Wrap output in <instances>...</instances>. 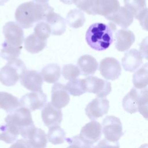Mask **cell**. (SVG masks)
<instances>
[{"instance_id": "cell-1", "label": "cell", "mask_w": 148, "mask_h": 148, "mask_svg": "<svg viewBox=\"0 0 148 148\" xmlns=\"http://www.w3.org/2000/svg\"><path fill=\"white\" fill-rule=\"evenodd\" d=\"M54 8L48 3H40L29 1L20 4L16 10L15 19L17 23L23 28H29L40 21H45Z\"/></svg>"}, {"instance_id": "cell-2", "label": "cell", "mask_w": 148, "mask_h": 148, "mask_svg": "<svg viewBox=\"0 0 148 148\" xmlns=\"http://www.w3.org/2000/svg\"><path fill=\"white\" fill-rule=\"evenodd\" d=\"M116 29L115 24L109 23L106 25L102 23L91 24L86 34V40L92 49L102 51L107 49L113 41V32Z\"/></svg>"}, {"instance_id": "cell-3", "label": "cell", "mask_w": 148, "mask_h": 148, "mask_svg": "<svg viewBox=\"0 0 148 148\" xmlns=\"http://www.w3.org/2000/svg\"><path fill=\"white\" fill-rule=\"evenodd\" d=\"M147 88H132L123 99V107L131 114L139 112L146 119L147 117Z\"/></svg>"}, {"instance_id": "cell-4", "label": "cell", "mask_w": 148, "mask_h": 148, "mask_svg": "<svg viewBox=\"0 0 148 148\" xmlns=\"http://www.w3.org/2000/svg\"><path fill=\"white\" fill-rule=\"evenodd\" d=\"M26 70L25 65L20 59L9 60L0 69V82L6 86H14Z\"/></svg>"}, {"instance_id": "cell-5", "label": "cell", "mask_w": 148, "mask_h": 148, "mask_svg": "<svg viewBox=\"0 0 148 148\" xmlns=\"http://www.w3.org/2000/svg\"><path fill=\"white\" fill-rule=\"evenodd\" d=\"M6 124L15 127L20 134L35 126L31 111L24 107H19L10 112L5 118Z\"/></svg>"}, {"instance_id": "cell-6", "label": "cell", "mask_w": 148, "mask_h": 148, "mask_svg": "<svg viewBox=\"0 0 148 148\" xmlns=\"http://www.w3.org/2000/svg\"><path fill=\"white\" fill-rule=\"evenodd\" d=\"M102 132L105 139L112 142H118L124 134L120 119L114 116L105 117L102 123Z\"/></svg>"}, {"instance_id": "cell-7", "label": "cell", "mask_w": 148, "mask_h": 148, "mask_svg": "<svg viewBox=\"0 0 148 148\" xmlns=\"http://www.w3.org/2000/svg\"><path fill=\"white\" fill-rule=\"evenodd\" d=\"M27 148H46L47 139L43 130L35 126L28 128L21 134Z\"/></svg>"}, {"instance_id": "cell-8", "label": "cell", "mask_w": 148, "mask_h": 148, "mask_svg": "<svg viewBox=\"0 0 148 148\" xmlns=\"http://www.w3.org/2000/svg\"><path fill=\"white\" fill-rule=\"evenodd\" d=\"M3 34L5 38L4 41L8 45L14 47H23L24 40L23 28L14 21H9L3 27Z\"/></svg>"}, {"instance_id": "cell-9", "label": "cell", "mask_w": 148, "mask_h": 148, "mask_svg": "<svg viewBox=\"0 0 148 148\" xmlns=\"http://www.w3.org/2000/svg\"><path fill=\"white\" fill-rule=\"evenodd\" d=\"M86 92L94 93L98 98H103L112 91L110 82L95 76H88L84 79Z\"/></svg>"}, {"instance_id": "cell-10", "label": "cell", "mask_w": 148, "mask_h": 148, "mask_svg": "<svg viewBox=\"0 0 148 148\" xmlns=\"http://www.w3.org/2000/svg\"><path fill=\"white\" fill-rule=\"evenodd\" d=\"M99 70L101 75L106 79L114 80L121 73V67L119 61L113 57H106L99 63Z\"/></svg>"}, {"instance_id": "cell-11", "label": "cell", "mask_w": 148, "mask_h": 148, "mask_svg": "<svg viewBox=\"0 0 148 148\" xmlns=\"http://www.w3.org/2000/svg\"><path fill=\"white\" fill-rule=\"evenodd\" d=\"M20 106L30 111L43 108L47 102V95L42 91L31 92L23 95L20 99Z\"/></svg>"}, {"instance_id": "cell-12", "label": "cell", "mask_w": 148, "mask_h": 148, "mask_svg": "<svg viewBox=\"0 0 148 148\" xmlns=\"http://www.w3.org/2000/svg\"><path fill=\"white\" fill-rule=\"evenodd\" d=\"M78 136L84 142L93 145L101 138L102 125L98 121L91 120L82 128Z\"/></svg>"}, {"instance_id": "cell-13", "label": "cell", "mask_w": 148, "mask_h": 148, "mask_svg": "<svg viewBox=\"0 0 148 148\" xmlns=\"http://www.w3.org/2000/svg\"><path fill=\"white\" fill-rule=\"evenodd\" d=\"M109 109V102L106 98H95L89 102L85 112L91 120H95L108 113Z\"/></svg>"}, {"instance_id": "cell-14", "label": "cell", "mask_w": 148, "mask_h": 148, "mask_svg": "<svg viewBox=\"0 0 148 148\" xmlns=\"http://www.w3.org/2000/svg\"><path fill=\"white\" fill-rule=\"evenodd\" d=\"M41 116L44 124L48 128L59 125L62 120L61 109H57L51 102L47 103L43 108Z\"/></svg>"}, {"instance_id": "cell-15", "label": "cell", "mask_w": 148, "mask_h": 148, "mask_svg": "<svg viewBox=\"0 0 148 148\" xmlns=\"http://www.w3.org/2000/svg\"><path fill=\"white\" fill-rule=\"evenodd\" d=\"M20 83L27 90L35 91L42 90L43 79L40 73L35 70H26L20 76Z\"/></svg>"}, {"instance_id": "cell-16", "label": "cell", "mask_w": 148, "mask_h": 148, "mask_svg": "<svg viewBox=\"0 0 148 148\" xmlns=\"http://www.w3.org/2000/svg\"><path fill=\"white\" fill-rule=\"evenodd\" d=\"M124 3L125 8L133 17L140 21V24L143 27L147 15L146 0H124Z\"/></svg>"}, {"instance_id": "cell-17", "label": "cell", "mask_w": 148, "mask_h": 148, "mask_svg": "<svg viewBox=\"0 0 148 148\" xmlns=\"http://www.w3.org/2000/svg\"><path fill=\"white\" fill-rule=\"evenodd\" d=\"M51 104L57 109L66 106L69 102L70 97L65 86L60 83H55L51 88Z\"/></svg>"}, {"instance_id": "cell-18", "label": "cell", "mask_w": 148, "mask_h": 148, "mask_svg": "<svg viewBox=\"0 0 148 148\" xmlns=\"http://www.w3.org/2000/svg\"><path fill=\"white\" fill-rule=\"evenodd\" d=\"M118 0H94L92 15L99 14L106 17L120 8Z\"/></svg>"}, {"instance_id": "cell-19", "label": "cell", "mask_w": 148, "mask_h": 148, "mask_svg": "<svg viewBox=\"0 0 148 148\" xmlns=\"http://www.w3.org/2000/svg\"><path fill=\"white\" fill-rule=\"evenodd\" d=\"M121 62L125 71L134 72L142 64L143 55L135 49H131L125 53L121 60Z\"/></svg>"}, {"instance_id": "cell-20", "label": "cell", "mask_w": 148, "mask_h": 148, "mask_svg": "<svg viewBox=\"0 0 148 148\" xmlns=\"http://www.w3.org/2000/svg\"><path fill=\"white\" fill-rule=\"evenodd\" d=\"M115 47L119 51L128 50L135 42L134 34L130 30L125 29H119L115 34Z\"/></svg>"}, {"instance_id": "cell-21", "label": "cell", "mask_w": 148, "mask_h": 148, "mask_svg": "<svg viewBox=\"0 0 148 148\" xmlns=\"http://www.w3.org/2000/svg\"><path fill=\"white\" fill-rule=\"evenodd\" d=\"M105 18L124 29L128 28L134 20L132 14L123 6H120L116 12Z\"/></svg>"}, {"instance_id": "cell-22", "label": "cell", "mask_w": 148, "mask_h": 148, "mask_svg": "<svg viewBox=\"0 0 148 148\" xmlns=\"http://www.w3.org/2000/svg\"><path fill=\"white\" fill-rule=\"evenodd\" d=\"M80 75L85 76L94 75L98 68V64L96 59L88 54L81 56L77 62Z\"/></svg>"}, {"instance_id": "cell-23", "label": "cell", "mask_w": 148, "mask_h": 148, "mask_svg": "<svg viewBox=\"0 0 148 148\" xmlns=\"http://www.w3.org/2000/svg\"><path fill=\"white\" fill-rule=\"evenodd\" d=\"M49 25L51 34L53 35H61L66 30V21L59 14L51 12L45 20Z\"/></svg>"}, {"instance_id": "cell-24", "label": "cell", "mask_w": 148, "mask_h": 148, "mask_svg": "<svg viewBox=\"0 0 148 148\" xmlns=\"http://www.w3.org/2000/svg\"><path fill=\"white\" fill-rule=\"evenodd\" d=\"M40 75L43 80L49 83H55L61 76L60 66L55 63L47 64L42 69Z\"/></svg>"}, {"instance_id": "cell-25", "label": "cell", "mask_w": 148, "mask_h": 148, "mask_svg": "<svg viewBox=\"0 0 148 148\" xmlns=\"http://www.w3.org/2000/svg\"><path fill=\"white\" fill-rule=\"evenodd\" d=\"M20 106L17 97L3 91H0V108L7 113H10Z\"/></svg>"}, {"instance_id": "cell-26", "label": "cell", "mask_w": 148, "mask_h": 148, "mask_svg": "<svg viewBox=\"0 0 148 148\" xmlns=\"http://www.w3.org/2000/svg\"><path fill=\"white\" fill-rule=\"evenodd\" d=\"M24 47L27 51L32 54L38 53L46 46L47 41L38 38L34 33L24 39Z\"/></svg>"}, {"instance_id": "cell-27", "label": "cell", "mask_w": 148, "mask_h": 148, "mask_svg": "<svg viewBox=\"0 0 148 148\" xmlns=\"http://www.w3.org/2000/svg\"><path fill=\"white\" fill-rule=\"evenodd\" d=\"M147 76L148 65L147 63H146L133 75L132 82L135 88L137 89L146 88L147 86Z\"/></svg>"}, {"instance_id": "cell-28", "label": "cell", "mask_w": 148, "mask_h": 148, "mask_svg": "<svg viewBox=\"0 0 148 148\" xmlns=\"http://www.w3.org/2000/svg\"><path fill=\"white\" fill-rule=\"evenodd\" d=\"M65 21L71 27L79 28L83 25L86 18L82 10L74 9L71 10L68 12Z\"/></svg>"}, {"instance_id": "cell-29", "label": "cell", "mask_w": 148, "mask_h": 148, "mask_svg": "<svg viewBox=\"0 0 148 148\" xmlns=\"http://www.w3.org/2000/svg\"><path fill=\"white\" fill-rule=\"evenodd\" d=\"M65 87L68 93L73 96H80L86 92L84 79H75L69 80Z\"/></svg>"}, {"instance_id": "cell-30", "label": "cell", "mask_w": 148, "mask_h": 148, "mask_svg": "<svg viewBox=\"0 0 148 148\" xmlns=\"http://www.w3.org/2000/svg\"><path fill=\"white\" fill-rule=\"evenodd\" d=\"M47 139L53 145H59L64 143L65 140V132L59 125L49 128Z\"/></svg>"}, {"instance_id": "cell-31", "label": "cell", "mask_w": 148, "mask_h": 148, "mask_svg": "<svg viewBox=\"0 0 148 148\" xmlns=\"http://www.w3.org/2000/svg\"><path fill=\"white\" fill-rule=\"evenodd\" d=\"M23 47H14L8 45L5 42L2 44V49L0 52V56L3 59L8 61L18 58L20 54Z\"/></svg>"}, {"instance_id": "cell-32", "label": "cell", "mask_w": 148, "mask_h": 148, "mask_svg": "<svg viewBox=\"0 0 148 148\" xmlns=\"http://www.w3.org/2000/svg\"><path fill=\"white\" fill-rule=\"evenodd\" d=\"M34 34L39 39L47 41L51 34V29L48 24L45 21L38 22L34 27Z\"/></svg>"}, {"instance_id": "cell-33", "label": "cell", "mask_w": 148, "mask_h": 148, "mask_svg": "<svg viewBox=\"0 0 148 148\" xmlns=\"http://www.w3.org/2000/svg\"><path fill=\"white\" fill-rule=\"evenodd\" d=\"M62 74L64 79L71 80L77 78L80 75V72L76 65L69 64L63 66Z\"/></svg>"}, {"instance_id": "cell-34", "label": "cell", "mask_w": 148, "mask_h": 148, "mask_svg": "<svg viewBox=\"0 0 148 148\" xmlns=\"http://www.w3.org/2000/svg\"><path fill=\"white\" fill-rule=\"evenodd\" d=\"M66 142L69 144L66 148H92L93 145H88L84 142L78 135L72 138H65Z\"/></svg>"}, {"instance_id": "cell-35", "label": "cell", "mask_w": 148, "mask_h": 148, "mask_svg": "<svg viewBox=\"0 0 148 148\" xmlns=\"http://www.w3.org/2000/svg\"><path fill=\"white\" fill-rule=\"evenodd\" d=\"M74 3L80 10L92 15L94 0H75Z\"/></svg>"}, {"instance_id": "cell-36", "label": "cell", "mask_w": 148, "mask_h": 148, "mask_svg": "<svg viewBox=\"0 0 148 148\" xmlns=\"http://www.w3.org/2000/svg\"><path fill=\"white\" fill-rule=\"evenodd\" d=\"M92 148H120L119 142H112L105 139H102L99 143Z\"/></svg>"}, {"instance_id": "cell-37", "label": "cell", "mask_w": 148, "mask_h": 148, "mask_svg": "<svg viewBox=\"0 0 148 148\" xmlns=\"http://www.w3.org/2000/svg\"><path fill=\"white\" fill-rule=\"evenodd\" d=\"M9 148H27L25 140L23 139H18L16 142L13 143Z\"/></svg>"}, {"instance_id": "cell-38", "label": "cell", "mask_w": 148, "mask_h": 148, "mask_svg": "<svg viewBox=\"0 0 148 148\" xmlns=\"http://www.w3.org/2000/svg\"><path fill=\"white\" fill-rule=\"evenodd\" d=\"M60 1L65 4L71 5L74 3V2L75 0H60Z\"/></svg>"}, {"instance_id": "cell-39", "label": "cell", "mask_w": 148, "mask_h": 148, "mask_svg": "<svg viewBox=\"0 0 148 148\" xmlns=\"http://www.w3.org/2000/svg\"><path fill=\"white\" fill-rule=\"evenodd\" d=\"M34 1L35 2L40 3H47L49 0H34Z\"/></svg>"}, {"instance_id": "cell-40", "label": "cell", "mask_w": 148, "mask_h": 148, "mask_svg": "<svg viewBox=\"0 0 148 148\" xmlns=\"http://www.w3.org/2000/svg\"><path fill=\"white\" fill-rule=\"evenodd\" d=\"M3 139V131L1 125H0V140H2Z\"/></svg>"}, {"instance_id": "cell-41", "label": "cell", "mask_w": 148, "mask_h": 148, "mask_svg": "<svg viewBox=\"0 0 148 148\" xmlns=\"http://www.w3.org/2000/svg\"><path fill=\"white\" fill-rule=\"evenodd\" d=\"M9 0H0V6L3 5L6 2H7Z\"/></svg>"}, {"instance_id": "cell-42", "label": "cell", "mask_w": 148, "mask_h": 148, "mask_svg": "<svg viewBox=\"0 0 148 148\" xmlns=\"http://www.w3.org/2000/svg\"><path fill=\"white\" fill-rule=\"evenodd\" d=\"M139 148H147V144H145L142 145Z\"/></svg>"}]
</instances>
